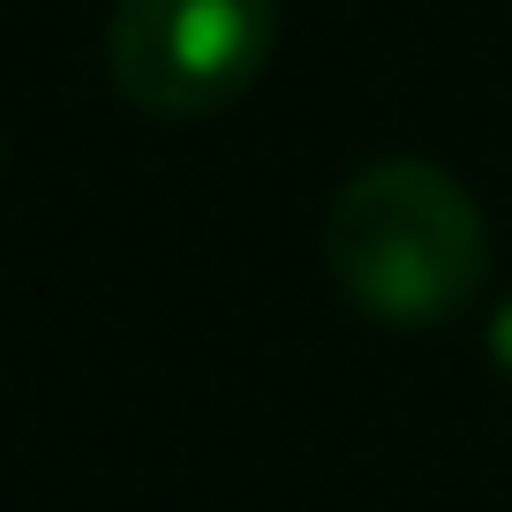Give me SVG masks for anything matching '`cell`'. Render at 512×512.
<instances>
[{
  "mask_svg": "<svg viewBox=\"0 0 512 512\" xmlns=\"http://www.w3.org/2000/svg\"><path fill=\"white\" fill-rule=\"evenodd\" d=\"M0 166H8V144H0Z\"/></svg>",
  "mask_w": 512,
  "mask_h": 512,
  "instance_id": "277c9868",
  "label": "cell"
},
{
  "mask_svg": "<svg viewBox=\"0 0 512 512\" xmlns=\"http://www.w3.org/2000/svg\"><path fill=\"white\" fill-rule=\"evenodd\" d=\"M490 362H497V369L512 377V294H505V302L490 309Z\"/></svg>",
  "mask_w": 512,
  "mask_h": 512,
  "instance_id": "3957f363",
  "label": "cell"
},
{
  "mask_svg": "<svg viewBox=\"0 0 512 512\" xmlns=\"http://www.w3.org/2000/svg\"><path fill=\"white\" fill-rule=\"evenodd\" d=\"M324 272L392 332H430L482 302L490 287V219L460 174L430 159H369L324 204Z\"/></svg>",
  "mask_w": 512,
  "mask_h": 512,
  "instance_id": "6da1fadb",
  "label": "cell"
},
{
  "mask_svg": "<svg viewBox=\"0 0 512 512\" xmlns=\"http://www.w3.org/2000/svg\"><path fill=\"white\" fill-rule=\"evenodd\" d=\"M279 46V0H113L106 76L151 121H204L256 91Z\"/></svg>",
  "mask_w": 512,
  "mask_h": 512,
  "instance_id": "7a4b0ae2",
  "label": "cell"
}]
</instances>
